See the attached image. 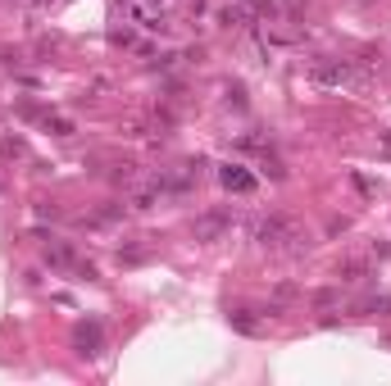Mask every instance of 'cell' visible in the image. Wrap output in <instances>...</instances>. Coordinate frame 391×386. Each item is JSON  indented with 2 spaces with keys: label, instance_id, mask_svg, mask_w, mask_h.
<instances>
[{
  "label": "cell",
  "instance_id": "obj_1",
  "mask_svg": "<svg viewBox=\"0 0 391 386\" xmlns=\"http://www.w3.org/2000/svg\"><path fill=\"white\" fill-rule=\"evenodd\" d=\"M251 241H255L260 250H269V255H305V250H310V237H305L291 218H282V214L255 218Z\"/></svg>",
  "mask_w": 391,
  "mask_h": 386
},
{
  "label": "cell",
  "instance_id": "obj_2",
  "mask_svg": "<svg viewBox=\"0 0 391 386\" xmlns=\"http://www.w3.org/2000/svg\"><path fill=\"white\" fill-rule=\"evenodd\" d=\"M314 82L341 91V86H359V82H364V73H355L346 60H337V64H319V69H314Z\"/></svg>",
  "mask_w": 391,
  "mask_h": 386
},
{
  "label": "cell",
  "instance_id": "obj_3",
  "mask_svg": "<svg viewBox=\"0 0 391 386\" xmlns=\"http://www.w3.org/2000/svg\"><path fill=\"white\" fill-rule=\"evenodd\" d=\"M227 227H232V214H223V209H218V214H200L196 218V237L200 241H218Z\"/></svg>",
  "mask_w": 391,
  "mask_h": 386
},
{
  "label": "cell",
  "instance_id": "obj_4",
  "mask_svg": "<svg viewBox=\"0 0 391 386\" xmlns=\"http://www.w3.org/2000/svg\"><path fill=\"white\" fill-rule=\"evenodd\" d=\"M218 182H223L227 191H255V178L241 168V164H223V168H218Z\"/></svg>",
  "mask_w": 391,
  "mask_h": 386
},
{
  "label": "cell",
  "instance_id": "obj_5",
  "mask_svg": "<svg viewBox=\"0 0 391 386\" xmlns=\"http://www.w3.org/2000/svg\"><path fill=\"white\" fill-rule=\"evenodd\" d=\"M78 345H82V354H100V327L96 323L78 327Z\"/></svg>",
  "mask_w": 391,
  "mask_h": 386
},
{
  "label": "cell",
  "instance_id": "obj_6",
  "mask_svg": "<svg viewBox=\"0 0 391 386\" xmlns=\"http://www.w3.org/2000/svg\"><path fill=\"white\" fill-rule=\"evenodd\" d=\"M232 327H237V332H246V336H255V332H260V318H251L246 309H237V314H232Z\"/></svg>",
  "mask_w": 391,
  "mask_h": 386
},
{
  "label": "cell",
  "instance_id": "obj_7",
  "mask_svg": "<svg viewBox=\"0 0 391 386\" xmlns=\"http://www.w3.org/2000/svg\"><path fill=\"white\" fill-rule=\"evenodd\" d=\"M341 273H346V282H359V277L369 273V264H364V259H346V264H341Z\"/></svg>",
  "mask_w": 391,
  "mask_h": 386
},
{
  "label": "cell",
  "instance_id": "obj_8",
  "mask_svg": "<svg viewBox=\"0 0 391 386\" xmlns=\"http://www.w3.org/2000/svg\"><path fill=\"white\" fill-rule=\"evenodd\" d=\"M218 18H223L227 27H237V23H241V18H246V9H241V5H227V9H223V14H218Z\"/></svg>",
  "mask_w": 391,
  "mask_h": 386
},
{
  "label": "cell",
  "instance_id": "obj_9",
  "mask_svg": "<svg viewBox=\"0 0 391 386\" xmlns=\"http://www.w3.org/2000/svg\"><path fill=\"white\" fill-rule=\"evenodd\" d=\"M364 309H369V314H387V309H391V300H387V295H378V300H369Z\"/></svg>",
  "mask_w": 391,
  "mask_h": 386
}]
</instances>
